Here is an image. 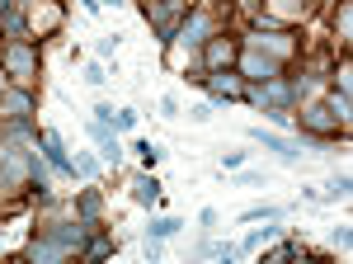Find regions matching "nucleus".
I'll use <instances>...</instances> for the list:
<instances>
[{"instance_id": "nucleus-1", "label": "nucleus", "mask_w": 353, "mask_h": 264, "mask_svg": "<svg viewBox=\"0 0 353 264\" xmlns=\"http://www.w3.org/2000/svg\"><path fill=\"white\" fill-rule=\"evenodd\" d=\"M146 15L156 19L161 38L170 43V38H174V28H179V15H184V0H146Z\"/></svg>"}, {"instance_id": "nucleus-2", "label": "nucleus", "mask_w": 353, "mask_h": 264, "mask_svg": "<svg viewBox=\"0 0 353 264\" xmlns=\"http://www.w3.org/2000/svg\"><path fill=\"white\" fill-rule=\"evenodd\" d=\"M241 71H245L250 80H259V85H264V80L278 76V57H264V48H254V53L241 57Z\"/></svg>"}, {"instance_id": "nucleus-3", "label": "nucleus", "mask_w": 353, "mask_h": 264, "mask_svg": "<svg viewBox=\"0 0 353 264\" xmlns=\"http://www.w3.org/2000/svg\"><path fill=\"white\" fill-rule=\"evenodd\" d=\"M301 123H306L311 132H339V128H344V123H339V113H334L330 104H316V109H306V113H301Z\"/></svg>"}, {"instance_id": "nucleus-4", "label": "nucleus", "mask_w": 353, "mask_h": 264, "mask_svg": "<svg viewBox=\"0 0 353 264\" xmlns=\"http://www.w3.org/2000/svg\"><path fill=\"white\" fill-rule=\"evenodd\" d=\"M0 160H5V170H0V189L19 185V180H24V175H28V160L19 156L14 147H5V151H0Z\"/></svg>"}, {"instance_id": "nucleus-5", "label": "nucleus", "mask_w": 353, "mask_h": 264, "mask_svg": "<svg viewBox=\"0 0 353 264\" xmlns=\"http://www.w3.org/2000/svg\"><path fill=\"white\" fill-rule=\"evenodd\" d=\"M250 137H254V142H259L264 151H278V156H283V160H297V147H292L288 137H273V132H264V128H254V132H250Z\"/></svg>"}, {"instance_id": "nucleus-6", "label": "nucleus", "mask_w": 353, "mask_h": 264, "mask_svg": "<svg viewBox=\"0 0 353 264\" xmlns=\"http://www.w3.org/2000/svg\"><path fill=\"white\" fill-rule=\"evenodd\" d=\"M94 113H99V123L113 128V132H132L137 128V113H132V109H118V113H113V109L104 104V109H94Z\"/></svg>"}, {"instance_id": "nucleus-7", "label": "nucleus", "mask_w": 353, "mask_h": 264, "mask_svg": "<svg viewBox=\"0 0 353 264\" xmlns=\"http://www.w3.org/2000/svg\"><path fill=\"white\" fill-rule=\"evenodd\" d=\"M5 66H10L19 80H28V76H33V53H28L24 43H14V48L5 53Z\"/></svg>"}, {"instance_id": "nucleus-8", "label": "nucleus", "mask_w": 353, "mask_h": 264, "mask_svg": "<svg viewBox=\"0 0 353 264\" xmlns=\"http://www.w3.org/2000/svg\"><path fill=\"white\" fill-rule=\"evenodd\" d=\"M43 151H48V160H52L61 175H76V170H71V160H66V151H61V137H57L52 128L43 132Z\"/></svg>"}, {"instance_id": "nucleus-9", "label": "nucleus", "mask_w": 353, "mask_h": 264, "mask_svg": "<svg viewBox=\"0 0 353 264\" xmlns=\"http://www.w3.org/2000/svg\"><path fill=\"white\" fill-rule=\"evenodd\" d=\"M90 132H94V142H99L104 160H113V165H118V156H123V151H118V137H113V132L104 128V123H90Z\"/></svg>"}, {"instance_id": "nucleus-10", "label": "nucleus", "mask_w": 353, "mask_h": 264, "mask_svg": "<svg viewBox=\"0 0 353 264\" xmlns=\"http://www.w3.org/2000/svg\"><path fill=\"white\" fill-rule=\"evenodd\" d=\"M0 109H5L10 118H24L28 109H33V100H28L24 90H10V95H0Z\"/></svg>"}, {"instance_id": "nucleus-11", "label": "nucleus", "mask_w": 353, "mask_h": 264, "mask_svg": "<svg viewBox=\"0 0 353 264\" xmlns=\"http://www.w3.org/2000/svg\"><path fill=\"white\" fill-rule=\"evenodd\" d=\"M231 57H236L231 38H217V43H208V66H212V71H221V66H226Z\"/></svg>"}, {"instance_id": "nucleus-12", "label": "nucleus", "mask_w": 353, "mask_h": 264, "mask_svg": "<svg viewBox=\"0 0 353 264\" xmlns=\"http://www.w3.org/2000/svg\"><path fill=\"white\" fill-rule=\"evenodd\" d=\"M208 33H212L208 15H193L189 24H184V43H208Z\"/></svg>"}, {"instance_id": "nucleus-13", "label": "nucleus", "mask_w": 353, "mask_h": 264, "mask_svg": "<svg viewBox=\"0 0 353 264\" xmlns=\"http://www.w3.org/2000/svg\"><path fill=\"white\" fill-rule=\"evenodd\" d=\"M132 198L137 203H156V198H161V185H156L151 175H141V180L132 185Z\"/></svg>"}, {"instance_id": "nucleus-14", "label": "nucleus", "mask_w": 353, "mask_h": 264, "mask_svg": "<svg viewBox=\"0 0 353 264\" xmlns=\"http://www.w3.org/2000/svg\"><path fill=\"white\" fill-rule=\"evenodd\" d=\"M212 90H217L221 100H236V95H241V80L226 76V71H212Z\"/></svg>"}, {"instance_id": "nucleus-15", "label": "nucleus", "mask_w": 353, "mask_h": 264, "mask_svg": "<svg viewBox=\"0 0 353 264\" xmlns=\"http://www.w3.org/2000/svg\"><path fill=\"white\" fill-rule=\"evenodd\" d=\"M273 5V15H278V19H297V15H306V5H311V0H269Z\"/></svg>"}, {"instance_id": "nucleus-16", "label": "nucleus", "mask_w": 353, "mask_h": 264, "mask_svg": "<svg viewBox=\"0 0 353 264\" xmlns=\"http://www.w3.org/2000/svg\"><path fill=\"white\" fill-rule=\"evenodd\" d=\"M174 232H179V222L174 217H161V222H151V236L146 241H165V236H174Z\"/></svg>"}, {"instance_id": "nucleus-17", "label": "nucleus", "mask_w": 353, "mask_h": 264, "mask_svg": "<svg viewBox=\"0 0 353 264\" xmlns=\"http://www.w3.org/2000/svg\"><path fill=\"white\" fill-rule=\"evenodd\" d=\"M71 170H76V175H85V180H94V170H99V165H94V156H85V151H81V156L71 160Z\"/></svg>"}, {"instance_id": "nucleus-18", "label": "nucleus", "mask_w": 353, "mask_h": 264, "mask_svg": "<svg viewBox=\"0 0 353 264\" xmlns=\"http://www.w3.org/2000/svg\"><path fill=\"white\" fill-rule=\"evenodd\" d=\"M0 24H5V33H14V38H19V43H24L28 24H24V19H19V15H5V19H0Z\"/></svg>"}, {"instance_id": "nucleus-19", "label": "nucleus", "mask_w": 353, "mask_h": 264, "mask_svg": "<svg viewBox=\"0 0 353 264\" xmlns=\"http://www.w3.org/2000/svg\"><path fill=\"white\" fill-rule=\"evenodd\" d=\"M132 151H137L141 160H146V165H156V160H161V147H151V142H137Z\"/></svg>"}, {"instance_id": "nucleus-20", "label": "nucleus", "mask_w": 353, "mask_h": 264, "mask_svg": "<svg viewBox=\"0 0 353 264\" xmlns=\"http://www.w3.org/2000/svg\"><path fill=\"white\" fill-rule=\"evenodd\" d=\"M273 232H278V227H264V232H254V236L245 241L241 250H259V245H264V241H273Z\"/></svg>"}, {"instance_id": "nucleus-21", "label": "nucleus", "mask_w": 353, "mask_h": 264, "mask_svg": "<svg viewBox=\"0 0 353 264\" xmlns=\"http://www.w3.org/2000/svg\"><path fill=\"white\" fill-rule=\"evenodd\" d=\"M325 198H349V180H344V175H339V180H334V185L325 189Z\"/></svg>"}, {"instance_id": "nucleus-22", "label": "nucleus", "mask_w": 353, "mask_h": 264, "mask_svg": "<svg viewBox=\"0 0 353 264\" xmlns=\"http://www.w3.org/2000/svg\"><path fill=\"white\" fill-rule=\"evenodd\" d=\"M259 217H278V208H250V212H241V222H259Z\"/></svg>"}, {"instance_id": "nucleus-23", "label": "nucleus", "mask_w": 353, "mask_h": 264, "mask_svg": "<svg viewBox=\"0 0 353 264\" xmlns=\"http://www.w3.org/2000/svg\"><path fill=\"white\" fill-rule=\"evenodd\" d=\"M349 19H353V10L344 5V10H339V24H334V33H339V38H349Z\"/></svg>"}, {"instance_id": "nucleus-24", "label": "nucleus", "mask_w": 353, "mask_h": 264, "mask_svg": "<svg viewBox=\"0 0 353 264\" xmlns=\"http://www.w3.org/2000/svg\"><path fill=\"white\" fill-rule=\"evenodd\" d=\"M81 208H85V217H94V212H99V194H85Z\"/></svg>"}, {"instance_id": "nucleus-25", "label": "nucleus", "mask_w": 353, "mask_h": 264, "mask_svg": "<svg viewBox=\"0 0 353 264\" xmlns=\"http://www.w3.org/2000/svg\"><path fill=\"white\" fill-rule=\"evenodd\" d=\"M85 80H90V85H104V80H109V76H104L99 66H85Z\"/></svg>"}, {"instance_id": "nucleus-26", "label": "nucleus", "mask_w": 353, "mask_h": 264, "mask_svg": "<svg viewBox=\"0 0 353 264\" xmlns=\"http://www.w3.org/2000/svg\"><path fill=\"white\" fill-rule=\"evenodd\" d=\"M245 165V151H226V170H241Z\"/></svg>"}, {"instance_id": "nucleus-27", "label": "nucleus", "mask_w": 353, "mask_h": 264, "mask_svg": "<svg viewBox=\"0 0 353 264\" xmlns=\"http://www.w3.org/2000/svg\"><path fill=\"white\" fill-rule=\"evenodd\" d=\"M104 5H118V0H85V10H104Z\"/></svg>"}, {"instance_id": "nucleus-28", "label": "nucleus", "mask_w": 353, "mask_h": 264, "mask_svg": "<svg viewBox=\"0 0 353 264\" xmlns=\"http://www.w3.org/2000/svg\"><path fill=\"white\" fill-rule=\"evenodd\" d=\"M241 5H259V0H241Z\"/></svg>"}]
</instances>
